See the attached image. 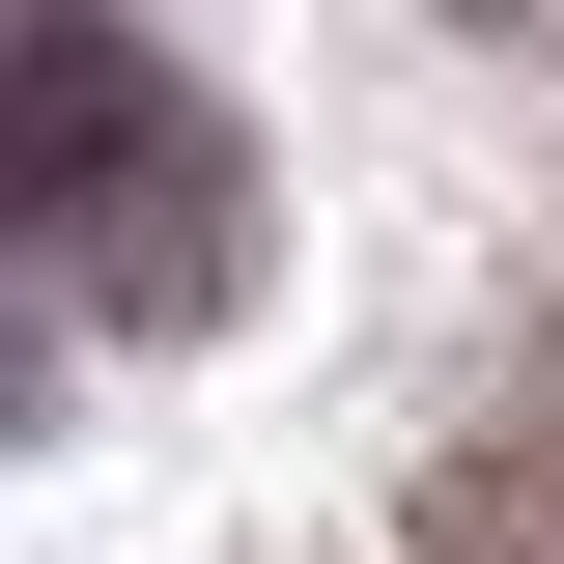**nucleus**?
<instances>
[{
  "label": "nucleus",
  "mask_w": 564,
  "mask_h": 564,
  "mask_svg": "<svg viewBox=\"0 0 564 564\" xmlns=\"http://www.w3.org/2000/svg\"><path fill=\"white\" fill-rule=\"evenodd\" d=\"M0 226H57L113 311H226V141L85 0H0Z\"/></svg>",
  "instance_id": "nucleus-1"
},
{
  "label": "nucleus",
  "mask_w": 564,
  "mask_h": 564,
  "mask_svg": "<svg viewBox=\"0 0 564 564\" xmlns=\"http://www.w3.org/2000/svg\"><path fill=\"white\" fill-rule=\"evenodd\" d=\"M423 564H564V423H508V452H480V480H452V508H423Z\"/></svg>",
  "instance_id": "nucleus-2"
},
{
  "label": "nucleus",
  "mask_w": 564,
  "mask_h": 564,
  "mask_svg": "<svg viewBox=\"0 0 564 564\" xmlns=\"http://www.w3.org/2000/svg\"><path fill=\"white\" fill-rule=\"evenodd\" d=\"M452 29H564V0H452Z\"/></svg>",
  "instance_id": "nucleus-3"
}]
</instances>
